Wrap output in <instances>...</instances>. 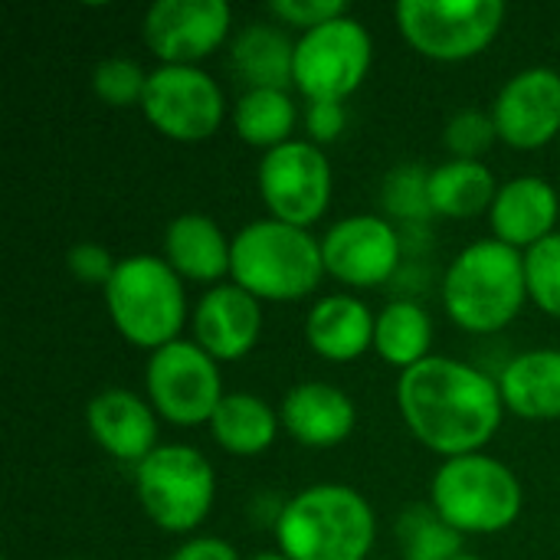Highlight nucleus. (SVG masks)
<instances>
[{"mask_svg": "<svg viewBox=\"0 0 560 560\" xmlns=\"http://www.w3.org/2000/svg\"><path fill=\"white\" fill-rule=\"evenodd\" d=\"M230 272L256 299L292 302L318 285L325 256L305 230L282 220H256L233 240Z\"/></svg>", "mask_w": 560, "mask_h": 560, "instance_id": "obj_4", "label": "nucleus"}, {"mask_svg": "<svg viewBox=\"0 0 560 560\" xmlns=\"http://www.w3.org/2000/svg\"><path fill=\"white\" fill-rule=\"evenodd\" d=\"M95 443L121 463H144L158 446L154 410L128 390H105L89 404Z\"/></svg>", "mask_w": 560, "mask_h": 560, "instance_id": "obj_17", "label": "nucleus"}, {"mask_svg": "<svg viewBox=\"0 0 560 560\" xmlns=\"http://www.w3.org/2000/svg\"><path fill=\"white\" fill-rule=\"evenodd\" d=\"M430 318L420 305L413 302H394L381 312L377 325H374V348L377 354L394 364V368H413L420 361H427L430 351Z\"/></svg>", "mask_w": 560, "mask_h": 560, "instance_id": "obj_26", "label": "nucleus"}, {"mask_svg": "<svg viewBox=\"0 0 560 560\" xmlns=\"http://www.w3.org/2000/svg\"><path fill=\"white\" fill-rule=\"evenodd\" d=\"M253 560H289L285 555H259V558H253Z\"/></svg>", "mask_w": 560, "mask_h": 560, "instance_id": "obj_37", "label": "nucleus"}, {"mask_svg": "<svg viewBox=\"0 0 560 560\" xmlns=\"http://www.w3.org/2000/svg\"><path fill=\"white\" fill-rule=\"evenodd\" d=\"M325 272L348 285H381L400 262V240L381 217H348L322 240Z\"/></svg>", "mask_w": 560, "mask_h": 560, "instance_id": "obj_14", "label": "nucleus"}, {"mask_svg": "<svg viewBox=\"0 0 560 560\" xmlns=\"http://www.w3.org/2000/svg\"><path fill=\"white\" fill-rule=\"evenodd\" d=\"M148 518L164 532L197 528L213 505V469L190 446H158L135 472Z\"/></svg>", "mask_w": 560, "mask_h": 560, "instance_id": "obj_8", "label": "nucleus"}, {"mask_svg": "<svg viewBox=\"0 0 560 560\" xmlns=\"http://www.w3.org/2000/svg\"><path fill=\"white\" fill-rule=\"evenodd\" d=\"M295 46L285 33L272 26H246L233 43V66L253 89H279L285 92L292 82Z\"/></svg>", "mask_w": 560, "mask_h": 560, "instance_id": "obj_24", "label": "nucleus"}, {"mask_svg": "<svg viewBox=\"0 0 560 560\" xmlns=\"http://www.w3.org/2000/svg\"><path fill=\"white\" fill-rule=\"evenodd\" d=\"M115 266L108 249L95 246V243H79L69 249V272L82 282H92V285H108V279L115 276Z\"/></svg>", "mask_w": 560, "mask_h": 560, "instance_id": "obj_34", "label": "nucleus"}, {"mask_svg": "<svg viewBox=\"0 0 560 560\" xmlns=\"http://www.w3.org/2000/svg\"><path fill=\"white\" fill-rule=\"evenodd\" d=\"M148 394L164 420L174 427H197L213 420L223 390L213 358L190 341H171L148 361Z\"/></svg>", "mask_w": 560, "mask_h": 560, "instance_id": "obj_10", "label": "nucleus"}, {"mask_svg": "<svg viewBox=\"0 0 560 560\" xmlns=\"http://www.w3.org/2000/svg\"><path fill=\"white\" fill-rule=\"evenodd\" d=\"M492 121L512 148H541L560 131V75L555 69H525L499 92Z\"/></svg>", "mask_w": 560, "mask_h": 560, "instance_id": "obj_15", "label": "nucleus"}, {"mask_svg": "<svg viewBox=\"0 0 560 560\" xmlns=\"http://www.w3.org/2000/svg\"><path fill=\"white\" fill-rule=\"evenodd\" d=\"M489 217L499 243L532 249L535 243L551 236V226L558 223V194L541 177H518L499 190Z\"/></svg>", "mask_w": 560, "mask_h": 560, "instance_id": "obj_18", "label": "nucleus"}, {"mask_svg": "<svg viewBox=\"0 0 560 560\" xmlns=\"http://www.w3.org/2000/svg\"><path fill=\"white\" fill-rule=\"evenodd\" d=\"M374 512L348 486L299 492L279 515L276 535L289 560H364L374 545Z\"/></svg>", "mask_w": 560, "mask_h": 560, "instance_id": "obj_2", "label": "nucleus"}, {"mask_svg": "<svg viewBox=\"0 0 560 560\" xmlns=\"http://www.w3.org/2000/svg\"><path fill=\"white\" fill-rule=\"evenodd\" d=\"M295 125V105L289 92L249 89L236 105V135L256 148H279L289 141Z\"/></svg>", "mask_w": 560, "mask_h": 560, "instance_id": "obj_27", "label": "nucleus"}, {"mask_svg": "<svg viewBox=\"0 0 560 560\" xmlns=\"http://www.w3.org/2000/svg\"><path fill=\"white\" fill-rule=\"evenodd\" d=\"M308 131L315 141H331L338 138V131L345 128V112L341 102H308Z\"/></svg>", "mask_w": 560, "mask_h": 560, "instance_id": "obj_35", "label": "nucleus"}, {"mask_svg": "<svg viewBox=\"0 0 560 560\" xmlns=\"http://www.w3.org/2000/svg\"><path fill=\"white\" fill-rule=\"evenodd\" d=\"M499 190L495 177L479 161H450L430 174V210L443 217H479L482 210H492Z\"/></svg>", "mask_w": 560, "mask_h": 560, "instance_id": "obj_23", "label": "nucleus"}, {"mask_svg": "<svg viewBox=\"0 0 560 560\" xmlns=\"http://www.w3.org/2000/svg\"><path fill=\"white\" fill-rule=\"evenodd\" d=\"M194 331L200 348L213 361H236L243 358L262 331V312L256 295L240 285H217L210 289L194 315Z\"/></svg>", "mask_w": 560, "mask_h": 560, "instance_id": "obj_16", "label": "nucleus"}, {"mask_svg": "<svg viewBox=\"0 0 560 560\" xmlns=\"http://www.w3.org/2000/svg\"><path fill=\"white\" fill-rule=\"evenodd\" d=\"M374 325L377 322L364 302L351 295H328L312 308L305 338L328 361H354L374 345Z\"/></svg>", "mask_w": 560, "mask_h": 560, "instance_id": "obj_20", "label": "nucleus"}, {"mask_svg": "<svg viewBox=\"0 0 560 560\" xmlns=\"http://www.w3.org/2000/svg\"><path fill=\"white\" fill-rule=\"evenodd\" d=\"M217 443L236 456H256L276 440V413L253 394H226L210 420Z\"/></svg>", "mask_w": 560, "mask_h": 560, "instance_id": "obj_25", "label": "nucleus"}, {"mask_svg": "<svg viewBox=\"0 0 560 560\" xmlns=\"http://www.w3.org/2000/svg\"><path fill=\"white\" fill-rule=\"evenodd\" d=\"M407 560H453L459 558V532H453L436 512L410 509L404 518Z\"/></svg>", "mask_w": 560, "mask_h": 560, "instance_id": "obj_28", "label": "nucleus"}, {"mask_svg": "<svg viewBox=\"0 0 560 560\" xmlns=\"http://www.w3.org/2000/svg\"><path fill=\"white\" fill-rule=\"evenodd\" d=\"M371 69V36L351 20L338 16L308 30L295 43L292 82L308 102H341Z\"/></svg>", "mask_w": 560, "mask_h": 560, "instance_id": "obj_9", "label": "nucleus"}, {"mask_svg": "<svg viewBox=\"0 0 560 560\" xmlns=\"http://www.w3.org/2000/svg\"><path fill=\"white\" fill-rule=\"evenodd\" d=\"M502 0H400L397 23L407 43L440 62L482 52L502 30Z\"/></svg>", "mask_w": 560, "mask_h": 560, "instance_id": "obj_7", "label": "nucleus"}, {"mask_svg": "<svg viewBox=\"0 0 560 560\" xmlns=\"http://www.w3.org/2000/svg\"><path fill=\"white\" fill-rule=\"evenodd\" d=\"M433 512L459 535L505 532L522 512V486L492 456H459L433 479Z\"/></svg>", "mask_w": 560, "mask_h": 560, "instance_id": "obj_6", "label": "nucleus"}, {"mask_svg": "<svg viewBox=\"0 0 560 560\" xmlns=\"http://www.w3.org/2000/svg\"><path fill=\"white\" fill-rule=\"evenodd\" d=\"M105 302L115 328L131 345L154 351L177 341L187 315L180 276L171 269V262H161L154 256L121 259L105 285Z\"/></svg>", "mask_w": 560, "mask_h": 560, "instance_id": "obj_5", "label": "nucleus"}, {"mask_svg": "<svg viewBox=\"0 0 560 560\" xmlns=\"http://www.w3.org/2000/svg\"><path fill=\"white\" fill-rule=\"evenodd\" d=\"M495 121L486 118L482 112H459L450 128H446V148L453 154H459V161H476L495 138Z\"/></svg>", "mask_w": 560, "mask_h": 560, "instance_id": "obj_31", "label": "nucleus"}, {"mask_svg": "<svg viewBox=\"0 0 560 560\" xmlns=\"http://www.w3.org/2000/svg\"><path fill=\"white\" fill-rule=\"evenodd\" d=\"M269 10L282 20V23H292V26H305L315 30L328 20H338L348 13V3L345 0H276L269 3Z\"/></svg>", "mask_w": 560, "mask_h": 560, "instance_id": "obj_33", "label": "nucleus"}, {"mask_svg": "<svg viewBox=\"0 0 560 560\" xmlns=\"http://www.w3.org/2000/svg\"><path fill=\"white\" fill-rule=\"evenodd\" d=\"M397 404L413 436L440 456L459 459L486 446L502 427V387L453 358H427L400 374Z\"/></svg>", "mask_w": 560, "mask_h": 560, "instance_id": "obj_1", "label": "nucleus"}, {"mask_svg": "<svg viewBox=\"0 0 560 560\" xmlns=\"http://www.w3.org/2000/svg\"><path fill=\"white\" fill-rule=\"evenodd\" d=\"M164 249H167L171 269L194 282H210L230 272L233 243H226V236L210 217H200V213L177 217L167 226Z\"/></svg>", "mask_w": 560, "mask_h": 560, "instance_id": "obj_21", "label": "nucleus"}, {"mask_svg": "<svg viewBox=\"0 0 560 560\" xmlns=\"http://www.w3.org/2000/svg\"><path fill=\"white\" fill-rule=\"evenodd\" d=\"M525 282L535 305L560 318V233L545 236L525 256Z\"/></svg>", "mask_w": 560, "mask_h": 560, "instance_id": "obj_29", "label": "nucleus"}, {"mask_svg": "<svg viewBox=\"0 0 560 560\" xmlns=\"http://www.w3.org/2000/svg\"><path fill=\"white\" fill-rule=\"evenodd\" d=\"M282 423L299 443L325 450L354 430V404L331 384H299L282 404Z\"/></svg>", "mask_w": 560, "mask_h": 560, "instance_id": "obj_19", "label": "nucleus"}, {"mask_svg": "<svg viewBox=\"0 0 560 560\" xmlns=\"http://www.w3.org/2000/svg\"><path fill=\"white\" fill-rule=\"evenodd\" d=\"M453 560H479V558H469V555H459V558H453Z\"/></svg>", "mask_w": 560, "mask_h": 560, "instance_id": "obj_38", "label": "nucleus"}, {"mask_svg": "<svg viewBox=\"0 0 560 560\" xmlns=\"http://www.w3.org/2000/svg\"><path fill=\"white\" fill-rule=\"evenodd\" d=\"M384 203L400 217L427 213L430 210V177H423L413 167H404V171L390 174L387 190H384Z\"/></svg>", "mask_w": 560, "mask_h": 560, "instance_id": "obj_32", "label": "nucleus"}, {"mask_svg": "<svg viewBox=\"0 0 560 560\" xmlns=\"http://www.w3.org/2000/svg\"><path fill=\"white\" fill-rule=\"evenodd\" d=\"M144 85H148V75L141 72L138 62L131 59H105L95 66V75H92V89L95 95L105 102V105H131V102H141L144 98Z\"/></svg>", "mask_w": 560, "mask_h": 560, "instance_id": "obj_30", "label": "nucleus"}, {"mask_svg": "<svg viewBox=\"0 0 560 560\" xmlns=\"http://www.w3.org/2000/svg\"><path fill=\"white\" fill-rule=\"evenodd\" d=\"M259 190L276 220L305 230L331 200V167L312 141H285L259 164Z\"/></svg>", "mask_w": 560, "mask_h": 560, "instance_id": "obj_12", "label": "nucleus"}, {"mask_svg": "<svg viewBox=\"0 0 560 560\" xmlns=\"http://www.w3.org/2000/svg\"><path fill=\"white\" fill-rule=\"evenodd\" d=\"M144 118L174 141H203L223 121V92L197 66H161L148 75Z\"/></svg>", "mask_w": 560, "mask_h": 560, "instance_id": "obj_11", "label": "nucleus"}, {"mask_svg": "<svg viewBox=\"0 0 560 560\" xmlns=\"http://www.w3.org/2000/svg\"><path fill=\"white\" fill-rule=\"evenodd\" d=\"M171 560H240L236 548L220 538H194L184 548L174 551Z\"/></svg>", "mask_w": 560, "mask_h": 560, "instance_id": "obj_36", "label": "nucleus"}, {"mask_svg": "<svg viewBox=\"0 0 560 560\" xmlns=\"http://www.w3.org/2000/svg\"><path fill=\"white\" fill-rule=\"evenodd\" d=\"M525 259L499 240L472 243L446 272L443 302L450 318L476 335L502 331L525 305Z\"/></svg>", "mask_w": 560, "mask_h": 560, "instance_id": "obj_3", "label": "nucleus"}, {"mask_svg": "<svg viewBox=\"0 0 560 560\" xmlns=\"http://www.w3.org/2000/svg\"><path fill=\"white\" fill-rule=\"evenodd\" d=\"M502 400L525 420L560 417V351H528L502 371Z\"/></svg>", "mask_w": 560, "mask_h": 560, "instance_id": "obj_22", "label": "nucleus"}, {"mask_svg": "<svg viewBox=\"0 0 560 560\" xmlns=\"http://www.w3.org/2000/svg\"><path fill=\"white\" fill-rule=\"evenodd\" d=\"M230 33L223 0H158L144 16V43L164 66H190L210 56Z\"/></svg>", "mask_w": 560, "mask_h": 560, "instance_id": "obj_13", "label": "nucleus"}]
</instances>
